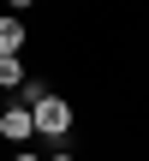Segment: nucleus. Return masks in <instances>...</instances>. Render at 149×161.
<instances>
[{"label":"nucleus","instance_id":"1","mask_svg":"<svg viewBox=\"0 0 149 161\" xmlns=\"http://www.w3.org/2000/svg\"><path fill=\"white\" fill-rule=\"evenodd\" d=\"M72 119H78V114H72V102H66V96H54V90L30 102V125H36V137H66V131H72Z\"/></svg>","mask_w":149,"mask_h":161},{"label":"nucleus","instance_id":"2","mask_svg":"<svg viewBox=\"0 0 149 161\" xmlns=\"http://www.w3.org/2000/svg\"><path fill=\"white\" fill-rule=\"evenodd\" d=\"M0 137H6V143H30V137H36L24 102H6V108H0Z\"/></svg>","mask_w":149,"mask_h":161},{"label":"nucleus","instance_id":"3","mask_svg":"<svg viewBox=\"0 0 149 161\" xmlns=\"http://www.w3.org/2000/svg\"><path fill=\"white\" fill-rule=\"evenodd\" d=\"M30 42V30H24V18L18 12H0V54H18Z\"/></svg>","mask_w":149,"mask_h":161},{"label":"nucleus","instance_id":"4","mask_svg":"<svg viewBox=\"0 0 149 161\" xmlns=\"http://www.w3.org/2000/svg\"><path fill=\"white\" fill-rule=\"evenodd\" d=\"M24 78H30L24 60H18V54H0V90H24Z\"/></svg>","mask_w":149,"mask_h":161},{"label":"nucleus","instance_id":"5","mask_svg":"<svg viewBox=\"0 0 149 161\" xmlns=\"http://www.w3.org/2000/svg\"><path fill=\"white\" fill-rule=\"evenodd\" d=\"M12 161H42V155H36V149H18V155H12Z\"/></svg>","mask_w":149,"mask_h":161},{"label":"nucleus","instance_id":"6","mask_svg":"<svg viewBox=\"0 0 149 161\" xmlns=\"http://www.w3.org/2000/svg\"><path fill=\"white\" fill-rule=\"evenodd\" d=\"M6 6H12V12H24V6H36V0H6Z\"/></svg>","mask_w":149,"mask_h":161},{"label":"nucleus","instance_id":"7","mask_svg":"<svg viewBox=\"0 0 149 161\" xmlns=\"http://www.w3.org/2000/svg\"><path fill=\"white\" fill-rule=\"evenodd\" d=\"M42 161H78V155H66V149H60V155H42Z\"/></svg>","mask_w":149,"mask_h":161}]
</instances>
